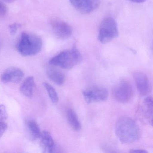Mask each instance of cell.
Here are the masks:
<instances>
[{
  "mask_svg": "<svg viewBox=\"0 0 153 153\" xmlns=\"http://www.w3.org/2000/svg\"><path fill=\"white\" fill-rule=\"evenodd\" d=\"M115 132L118 139L124 144H131L136 142L140 135L137 124L128 116H122L119 118L115 125Z\"/></svg>",
  "mask_w": 153,
  "mask_h": 153,
  "instance_id": "6da1fadb",
  "label": "cell"
},
{
  "mask_svg": "<svg viewBox=\"0 0 153 153\" xmlns=\"http://www.w3.org/2000/svg\"><path fill=\"white\" fill-rule=\"evenodd\" d=\"M42 46V40L35 35L22 33L17 44L19 52L24 56L36 55L41 51Z\"/></svg>",
  "mask_w": 153,
  "mask_h": 153,
  "instance_id": "7a4b0ae2",
  "label": "cell"
},
{
  "mask_svg": "<svg viewBox=\"0 0 153 153\" xmlns=\"http://www.w3.org/2000/svg\"><path fill=\"white\" fill-rule=\"evenodd\" d=\"M81 55L76 47L60 53L51 59L50 64L65 69H71L81 62Z\"/></svg>",
  "mask_w": 153,
  "mask_h": 153,
  "instance_id": "3957f363",
  "label": "cell"
},
{
  "mask_svg": "<svg viewBox=\"0 0 153 153\" xmlns=\"http://www.w3.org/2000/svg\"><path fill=\"white\" fill-rule=\"evenodd\" d=\"M119 31L115 20L107 17L101 22L98 33V39L102 44H106L118 36Z\"/></svg>",
  "mask_w": 153,
  "mask_h": 153,
  "instance_id": "277c9868",
  "label": "cell"
},
{
  "mask_svg": "<svg viewBox=\"0 0 153 153\" xmlns=\"http://www.w3.org/2000/svg\"><path fill=\"white\" fill-rule=\"evenodd\" d=\"M112 94L114 98L119 102H129L133 95L131 84L128 80H122L119 82L113 88Z\"/></svg>",
  "mask_w": 153,
  "mask_h": 153,
  "instance_id": "5b68a950",
  "label": "cell"
},
{
  "mask_svg": "<svg viewBox=\"0 0 153 153\" xmlns=\"http://www.w3.org/2000/svg\"><path fill=\"white\" fill-rule=\"evenodd\" d=\"M82 93L88 103L104 102L107 100L109 96L107 89L100 86L91 87L84 90Z\"/></svg>",
  "mask_w": 153,
  "mask_h": 153,
  "instance_id": "8992f818",
  "label": "cell"
},
{
  "mask_svg": "<svg viewBox=\"0 0 153 153\" xmlns=\"http://www.w3.org/2000/svg\"><path fill=\"white\" fill-rule=\"evenodd\" d=\"M53 33L62 40H66L72 35V28L66 22L57 19H53L51 22Z\"/></svg>",
  "mask_w": 153,
  "mask_h": 153,
  "instance_id": "52a82bcc",
  "label": "cell"
},
{
  "mask_svg": "<svg viewBox=\"0 0 153 153\" xmlns=\"http://www.w3.org/2000/svg\"><path fill=\"white\" fill-rule=\"evenodd\" d=\"M71 4L82 14H89L100 5V0H69Z\"/></svg>",
  "mask_w": 153,
  "mask_h": 153,
  "instance_id": "ba28073f",
  "label": "cell"
},
{
  "mask_svg": "<svg viewBox=\"0 0 153 153\" xmlns=\"http://www.w3.org/2000/svg\"><path fill=\"white\" fill-rule=\"evenodd\" d=\"M25 74L22 70L16 67H12L5 71L1 76L3 83H19L21 82Z\"/></svg>",
  "mask_w": 153,
  "mask_h": 153,
  "instance_id": "9c48e42d",
  "label": "cell"
},
{
  "mask_svg": "<svg viewBox=\"0 0 153 153\" xmlns=\"http://www.w3.org/2000/svg\"><path fill=\"white\" fill-rule=\"evenodd\" d=\"M134 78L138 91L142 96H146L150 91L149 80L146 75L141 72H136Z\"/></svg>",
  "mask_w": 153,
  "mask_h": 153,
  "instance_id": "30bf717a",
  "label": "cell"
},
{
  "mask_svg": "<svg viewBox=\"0 0 153 153\" xmlns=\"http://www.w3.org/2000/svg\"><path fill=\"white\" fill-rule=\"evenodd\" d=\"M40 138L41 145L45 152L53 153L55 149V145L51 135L49 131L44 130L42 132Z\"/></svg>",
  "mask_w": 153,
  "mask_h": 153,
  "instance_id": "8fae6325",
  "label": "cell"
},
{
  "mask_svg": "<svg viewBox=\"0 0 153 153\" xmlns=\"http://www.w3.org/2000/svg\"><path fill=\"white\" fill-rule=\"evenodd\" d=\"M46 73L48 77L55 84L59 85H61L64 84L65 81L64 74L53 66L47 68Z\"/></svg>",
  "mask_w": 153,
  "mask_h": 153,
  "instance_id": "7c38bea8",
  "label": "cell"
},
{
  "mask_svg": "<svg viewBox=\"0 0 153 153\" xmlns=\"http://www.w3.org/2000/svg\"><path fill=\"white\" fill-rule=\"evenodd\" d=\"M36 88L34 78L33 76L27 78L22 83L20 88L21 93L27 97H31L33 94Z\"/></svg>",
  "mask_w": 153,
  "mask_h": 153,
  "instance_id": "4fadbf2b",
  "label": "cell"
},
{
  "mask_svg": "<svg viewBox=\"0 0 153 153\" xmlns=\"http://www.w3.org/2000/svg\"><path fill=\"white\" fill-rule=\"evenodd\" d=\"M153 99L150 97H148L144 101V115L149 124H153Z\"/></svg>",
  "mask_w": 153,
  "mask_h": 153,
  "instance_id": "5bb4252c",
  "label": "cell"
},
{
  "mask_svg": "<svg viewBox=\"0 0 153 153\" xmlns=\"http://www.w3.org/2000/svg\"><path fill=\"white\" fill-rule=\"evenodd\" d=\"M26 125L32 138L37 140L40 138L42 132L37 123L33 120H29L26 122Z\"/></svg>",
  "mask_w": 153,
  "mask_h": 153,
  "instance_id": "9a60e30c",
  "label": "cell"
},
{
  "mask_svg": "<svg viewBox=\"0 0 153 153\" xmlns=\"http://www.w3.org/2000/svg\"><path fill=\"white\" fill-rule=\"evenodd\" d=\"M67 115L68 121L72 128L76 131L80 130L81 125L75 111L69 108L67 111Z\"/></svg>",
  "mask_w": 153,
  "mask_h": 153,
  "instance_id": "2e32d148",
  "label": "cell"
},
{
  "mask_svg": "<svg viewBox=\"0 0 153 153\" xmlns=\"http://www.w3.org/2000/svg\"><path fill=\"white\" fill-rule=\"evenodd\" d=\"M44 86L47 90V93L49 94L51 100L53 103H57L59 102V98L58 94L56 90L51 85L48 83L45 82L43 83Z\"/></svg>",
  "mask_w": 153,
  "mask_h": 153,
  "instance_id": "e0dca14e",
  "label": "cell"
},
{
  "mask_svg": "<svg viewBox=\"0 0 153 153\" xmlns=\"http://www.w3.org/2000/svg\"><path fill=\"white\" fill-rule=\"evenodd\" d=\"M8 118L6 107L3 105H0V121H5Z\"/></svg>",
  "mask_w": 153,
  "mask_h": 153,
  "instance_id": "ac0fdd59",
  "label": "cell"
},
{
  "mask_svg": "<svg viewBox=\"0 0 153 153\" xmlns=\"http://www.w3.org/2000/svg\"><path fill=\"white\" fill-rule=\"evenodd\" d=\"M20 26H21V25L17 24V23H14L12 25H10L9 27L10 33V34L12 36L16 35L18 29Z\"/></svg>",
  "mask_w": 153,
  "mask_h": 153,
  "instance_id": "d6986e66",
  "label": "cell"
},
{
  "mask_svg": "<svg viewBox=\"0 0 153 153\" xmlns=\"http://www.w3.org/2000/svg\"><path fill=\"white\" fill-rule=\"evenodd\" d=\"M7 125L5 121H0V138L3 136L7 130Z\"/></svg>",
  "mask_w": 153,
  "mask_h": 153,
  "instance_id": "ffe728a7",
  "label": "cell"
},
{
  "mask_svg": "<svg viewBox=\"0 0 153 153\" xmlns=\"http://www.w3.org/2000/svg\"><path fill=\"white\" fill-rule=\"evenodd\" d=\"M7 10L3 2L0 1V17H4L7 14Z\"/></svg>",
  "mask_w": 153,
  "mask_h": 153,
  "instance_id": "44dd1931",
  "label": "cell"
},
{
  "mask_svg": "<svg viewBox=\"0 0 153 153\" xmlns=\"http://www.w3.org/2000/svg\"><path fill=\"white\" fill-rule=\"evenodd\" d=\"M130 153H148L147 151L144 149H132L130 151Z\"/></svg>",
  "mask_w": 153,
  "mask_h": 153,
  "instance_id": "7402d4cb",
  "label": "cell"
},
{
  "mask_svg": "<svg viewBox=\"0 0 153 153\" xmlns=\"http://www.w3.org/2000/svg\"><path fill=\"white\" fill-rule=\"evenodd\" d=\"M131 2L135 3H142L145 2L146 0H128Z\"/></svg>",
  "mask_w": 153,
  "mask_h": 153,
  "instance_id": "603a6c76",
  "label": "cell"
},
{
  "mask_svg": "<svg viewBox=\"0 0 153 153\" xmlns=\"http://www.w3.org/2000/svg\"><path fill=\"white\" fill-rule=\"evenodd\" d=\"M4 2H7V3H11L12 2H15L16 0H2Z\"/></svg>",
  "mask_w": 153,
  "mask_h": 153,
  "instance_id": "cb8c5ba5",
  "label": "cell"
}]
</instances>
